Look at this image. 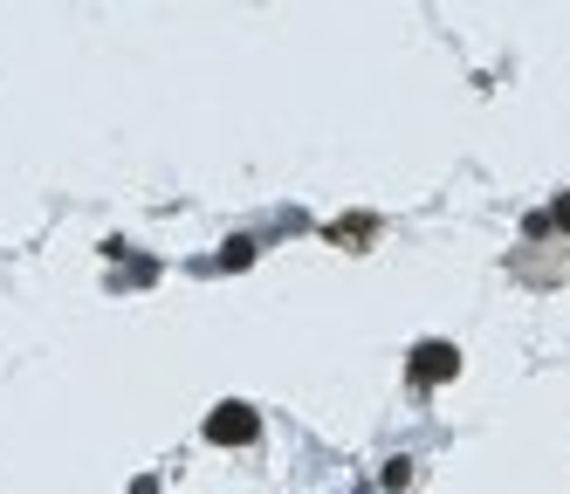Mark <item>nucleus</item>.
<instances>
[{"mask_svg": "<svg viewBox=\"0 0 570 494\" xmlns=\"http://www.w3.org/2000/svg\"><path fill=\"white\" fill-rule=\"evenodd\" d=\"M207 439H214V446H248V439H255V412L240 405V398H227L214 419H207Z\"/></svg>", "mask_w": 570, "mask_h": 494, "instance_id": "obj_1", "label": "nucleus"}, {"mask_svg": "<svg viewBox=\"0 0 570 494\" xmlns=\"http://www.w3.org/2000/svg\"><path fill=\"white\" fill-rule=\"evenodd\" d=\"M461 370V350L454 344H420L413 350V378H426V385H446Z\"/></svg>", "mask_w": 570, "mask_h": 494, "instance_id": "obj_2", "label": "nucleus"}, {"mask_svg": "<svg viewBox=\"0 0 570 494\" xmlns=\"http://www.w3.org/2000/svg\"><path fill=\"white\" fill-rule=\"evenodd\" d=\"M379 234V220L372 214H351V220H337V240H372Z\"/></svg>", "mask_w": 570, "mask_h": 494, "instance_id": "obj_3", "label": "nucleus"}, {"mask_svg": "<svg viewBox=\"0 0 570 494\" xmlns=\"http://www.w3.org/2000/svg\"><path fill=\"white\" fill-rule=\"evenodd\" d=\"M413 481V461H385V487H405Z\"/></svg>", "mask_w": 570, "mask_h": 494, "instance_id": "obj_4", "label": "nucleus"}, {"mask_svg": "<svg viewBox=\"0 0 570 494\" xmlns=\"http://www.w3.org/2000/svg\"><path fill=\"white\" fill-rule=\"evenodd\" d=\"M557 227H570V192H563V199H557Z\"/></svg>", "mask_w": 570, "mask_h": 494, "instance_id": "obj_5", "label": "nucleus"}]
</instances>
